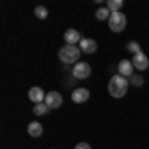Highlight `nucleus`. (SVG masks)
Wrapping results in <instances>:
<instances>
[{
	"mask_svg": "<svg viewBox=\"0 0 149 149\" xmlns=\"http://www.w3.org/2000/svg\"><path fill=\"white\" fill-rule=\"evenodd\" d=\"M129 84L135 86V88H139V86H143V78H141L139 74H133V76L129 78Z\"/></svg>",
	"mask_w": 149,
	"mask_h": 149,
	"instance_id": "17",
	"label": "nucleus"
},
{
	"mask_svg": "<svg viewBox=\"0 0 149 149\" xmlns=\"http://www.w3.org/2000/svg\"><path fill=\"white\" fill-rule=\"evenodd\" d=\"M127 50L133 52V54H139V52H141V46H139L135 40H131V42H127Z\"/></svg>",
	"mask_w": 149,
	"mask_h": 149,
	"instance_id": "18",
	"label": "nucleus"
},
{
	"mask_svg": "<svg viewBox=\"0 0 149 149\" xmlns=\"http://www.w3.org/2000/svg\"><path fill=\"white\" fill-rule=\"evenodd\" d=\"M107 24H109L111 32L119 34V32H123V30H125V26H127V18H125V14H123V12H113V14L109 16Z\"/></svg>",
	"mask_w": 149,
	"mask_h": 149,
	"instance_id": "3",
	"label": "nucleus"
},
{
	"mask_svg": "<svg viewBox=\"0 0 149 149\" xmlns=\"http://www.w3.org/2000/svg\"><path fill=\"white\" fill-rule=\"evenodd\" d=\"M117 72H119V76H123V78H131L133 74H135V68H133V64L129 62V60H121L119 64H117Z\"/></svg>",
	"mask_w": 149,
	"mask_h": 149,
	"instance_id": "6",
	"label": "nucleus"
},
{
	"mask_svg": "<svg viewBox=\"0 0 149 149\" xmlns=\"http://www.w3.org/2000/svg\"><path fill=\"white\" fill-rule=\"evenodd\" d=\"M64 40H66V44H68V46H80L81 34L76 30V28H68V30L64 32Z\"/></svg>",
	"mask_w": 149,
	"mask_h": 149,
	"instance_id": "5",
	"label": "nucleus"
},
{
	"mask_svg": "<svg viewBox=\"0 0 149 149\" xmlns=\"http://www.w3.org/2000/svg\"><path fill=\"white\" fill-rule=\"evenodd\" d=\"M72 74L76 80H88L92 74V66L88 62H78L76 66H72Z\"/></svg>",
	"mask_w": 149,
	"mask_h": 149,
	"instance_id": "4",
	"label": "nucleus"
},
{
	"mask_svg": "<svg viewBox=\"0 0 149 149\" xmlns=\"http://www.w3.org/2000/svg\"><path fill=\"white\" fill-rule=\"evenodd\" d=\"M28 97H30V102H34L36 103H44L46 102V93H44V90L42 88H30V92H28Z\"/></svg>",
	"mask_w": 149,
	"mask_h": 149,
	"instance_id": "9",
	"label": "nucleus"
},
{
	"mask_svg": "<svg viewBox=\"0 0 149 149\" xmlns=\"http://www.w3.org/2000/svg\"><path fill=\"white\" fill-rule=\"evenodd\" d=\"M76 149H92V145H90V143H78Z\"/></svg>",
	"mask_w": 149,
	"mask_h": 149,
	"instance_id": "19",
	"label": "nucleus"
},
{
	"mask_svg": "<svg viewBox=\"0 0 149 149\" xmlns=\"http://www.w3.org/2000/svg\"><path fill=\"white\" fill-rule=\"evenodd\" d=\"M84 52V54H93L95 50H97V44H95V40H92V38H81L80 46H78Z\"/></svg>",
	"mask_w": 149,
	"mask_h": 149,
	"instance_id": "11",
	"label": "nucleus"
},
{
	"mask_svg": "<svg viewBox=\"0 0 149 149\" xmlns=\"http://www.w3.org/2000/svg\"><path fill=\"white\" fill-rule=\"evenodd\" d=\"M121 6H123V0H109L107 2V10L111 12H121Z\"/></svg>",
	"mask_w": 149,
	"mask_h": 149,
	"instance_id": "13",
	"label": "nucleus"
},
{
	"mask_svg": "<svg viewBox=\"0 0 149 149\" xmlns=\"http://www.w3.org/2000/svg\"><path fill=\"white\" fill-rule=\"evenodd\" d=\"M109 16H111V12L107 10V6L95 10V18H97V20H109Z\"/></svg>",
	"mask_w": 149,
	"mask_h": 149,
	"instance_id": "14",
	"label": "nucleus"
},
{
	"mask_svg": "<svg viewBox=\"0 0 149 149\" xmlns=\"http://www.w3.org/2000/svg\"><path fill=\"white\" fill-rule=\"evenodd\" d=\"M34 14H36V18H40V20H46V18H48V8H46V6H36Z\"/></svg>",
	"mask_w": 149,
	"mask_h": 149,
	"instance_id": "16",
	"label": "nucleus"
},
{
	"mask_svg": "<svg viewBox=\"0 0 149 149\" xmlns=\"http://www.w3.org/2000/svg\"><path fill=\"white\" fill-rule=\"evenodd\" d=\"M80 54L81 50L78 46H66L60 48V52H58V58H60V62H64V64H72V66H76L78 62H80Z\"/></svg>",
	"mask_w": 149,
	"mask_h": 149,
	"instance_id": "2",
	"label": "nucleus"
},
{
	"mask_svg": "<svg viewBox=\"0 0 149 149\" xmlns=\"http://www.w3.org/2000/svg\"><path fill=\"white\" fill-rule=\"evenodd\" d=\"M48 111H50V107L46 105V102H44V103H36V105H34V113L36 115H46Z\"/></svg>",
	"mask_w": 149,
	"mask_h": 149,
	"instance_id": "15",
	"label": "nucleus"
},
{
	"mask_svg": "<svg viewBox=\"0 0 149 149\" xmlns=\"http://www.w3.org/2000/svg\"><path fill=\"white\" fill-rule=\"evenodd\" d=\"M44 133V127L40 125L38 121H32V123H28V135L30 137H40Z\"/></svg>",
	"mask_w": 149,
	"mask_h": 149,
	"instance_id": "12",
	"label": "nucleus"
},
{
	"mask_svg": "<svg viewBox=\"0 0 149 149\" xmlns=\"http://www.w3.org/2000/svg\"><path fill=\"white\" fill-rule=\"evenodd\" d=\"M62 103H64V100H62V95L58 92H48L46 93V105L50 109H58Z\"/></svg>",
	"mask_w": 149,
	"mask_h": 149,
	"instance_id": "8",
	"label": "nucleus"
},
{
	"mask_svg": "<svg viewBox=\"0 0 149 149\" xmlns=\"http://www.w3.org/2000/svg\"><path fill=\"white\" fill-rule=\"evenodd\" d=\"M88 100H90V90H86V88H78L72 93V102L74 103H86Z\"/></svg>",
	"mask_w": 149,
	"mask_h": 149,
	"instance_id": "10",
	"label": "nucleus"
},
{
	"mask_svg": "<svg viewBox=\"0 0 149 149\" xmlns=\"http://www.w3.org/2000/svg\"><path fill=\"white\" fill-rule=\"evenodd\" d=\"M127 88H129V80L123 78V76H119V74L113 76V78L109 80V84H107V92H109V95L115 97V100L123 97L127 93Z\"/></svg>",
	"mask_w": 149,
	"mask_h": 149,
	"instance_id": "1",
	"label": "nucleus"
},
{
	"mask_svg": "<svg viewBox=\"0 0 149 149\" xmlns=\"http://www.w3.org/2000/svg\"><path fill=\"white\" fill-rule=\"evenodd\" d=\"M131 64H133V68L139 70V72H143V70L149 68V58L143 54V52H139V54H133V60H131Z\"/></svg>",
	"mask_w": 149,
	"mask_h": 149,
	"instance_id": "7",
	"label": "nucleus"
}]
</instances>
